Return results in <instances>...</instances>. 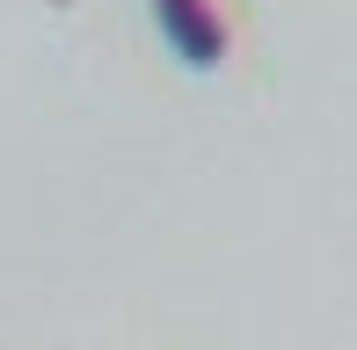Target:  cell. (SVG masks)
Returning a JSON list of instances; mask_svg holds the SVG:
<instances>
[{"mask_svg": "<svg viewBox=\"0 0 357 350\" xmlns=\"http://www.w3.org/2000/svg\"><path fill=\"white\" fill-rule=\"evenodd\" d=\"M160 29H168V44L190 59V66H219L226 59V22L212 0H153Z\"/></svg>", "mask_w": 357, "mask_h": 350, "instance_id": "obj_1", "label": "cell"}]
</instances>
